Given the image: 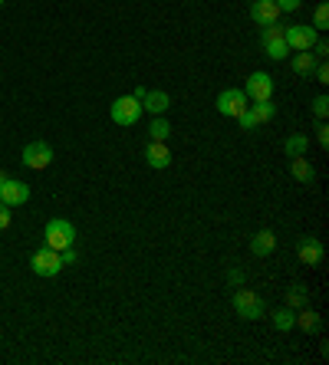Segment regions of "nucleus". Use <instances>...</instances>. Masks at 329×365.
Segmentation results:
<instances>
[{
    "label": "nucleus",
    "instance_id": "6e6552de",
    "mask_svg": "<svg viewBox=\"0 0 329 365\" xmlns=\"http://www.w3.org/2000/svg\"><path fill=\"white\" fill-rule=\"evenodd\" d=\"M244 92H247V99L251 102H264L273 96V76H267V73H251L247 76V86H244Z\"/></svg>",
    "mask_w": 329,
    "mask_h": 365
},
{
    "label": "nucleus",
    "instance_id": "ddd939ff",
    "mask_svg": "<svg viewBox=\"0 0 329 365\" xmlns=\"http://www.w3.org/2000/svg\"><path fill=\"white\" fill-rule=\"evenodd\" d=\"M145 162L152 164L155 171H162V168L171 164V151H168L164 142H149V148H145Z\"/></svg>",
    "mask_w": 329,
    "mask_h": 365
},
{
    "label": "nucleus",
    "instance_id": "412c9836",
    "mask_svg": "<svg viewBox=\"0 0 329 365\" xmlns=\"http://www.w3.org/2000/svg\"><path fill=\"white\" fill-rule=\"evenodd\" d=\"M306 148H310V139H306V135H290V139L283 142V155H287V158L306 155Z\"/></svg>",
    "mask_w": 329,
    "mask_h": 365
},
{
    "label": "nucleus",
    "instance_id": "aec40b11",
    "mask_svg": "<svg viewBox=\"0 0 329 365\" xmlns=\"http://www.w3.org/2000/svg\"><path fill=\"white\" fill-rule=\"evenodd\" d=\"M251 115L257 119V126H260V122H270V119L277 115V105H273V99L253 102V105H251Z\"/></svg>",
    "mask_w": 329,
    "mask_h": 365
},
{
    "label": "nucleus",
    "instance_id": "c756f323",
    "mask_svg": "<svg viewBox=\"0 0 329 365\" xmlns=\"http://www.w3.org/2000/svg\"><path fill=\"white\" fill-rule=\"evenodd\" d=\"M317 142H319V145H323V148H326V145H329V126H326V122H323V119H319V126H317Z\"/></svg>",
    "mask_w": 329,
    "mask_h": 365
},
{
    "label": "nucleus",
    "instance_id": "5701e85b",
    "mask_svg": "<svg viewBox=\"0 0 329 365\" xmlns=\"http://www.w3.org/2000/svg\"><path fill=\"white\" fill-rule=\"evenodd\" d=\"M313 30H329V7H326V0L317 7V13H313Z\"/></svg>",
    "mask_w": 329,
    "mask_h": 365
},
{
    "label": "nucleus",
    "instance_id": "7c9ffc66",
    "mask_svg": "<svg viewBox=\"0 0 329 365\" xmlns=\"http://www.w3.org/2000/svg\"><path fill=\"white\" fill-rule=\"evenodd\" d=\"M228 283H230V287H241V283H244V273H241V270H230V273H228Z\"/></svg>",
    "mask_w": 329,
    "mask_h": 365
},
{
    "label": "nucleus",
    "instance_id": "9d476101",
    "mask_svg": "<svg viewBox=\"0 0 329 365\" xmlns=\"http://www.w3.org/2000/svg\"><path fill=\"white\" fill-rule=\"evenodd\" d=\"M30 198V188H26L24 181H17V178H7L3 185H0V201L17 207V204H24Z\"/></svg>",
    "mask_w": 329,
    "mask_h": 365
},
{
    "label": "nucleus",
    "instance_id": "a211bd4d",
    "mask_svg": "<svg viewBox=\"0 0 329 365\" xmlns=\"http://www.w3.org/2000/svg\"><path fill=\"white\" fill-rule=\"evenodd\" d=\"M296 326L303 329V332H317L319 326H323V319H319L317 309H310V306H303L300 313H296Z\"/></svg>",
    "mask_w": 329,
    "mask_h": 365
},
{
    "label": "nucleus",
    "instance_id": "2eb2a0df",
    "mask_svg": "<svg viewBox=\"0 0 329 365\" xmlns=\"http://www.w3.org/2000/svg\"><path fill=\"white\" fill-rule=\"evenodd\" d=\"M317 56L310 50H303V53H293V60H290V66H293V73L296 76H303V79H310L313 76V69H317Z\"/></svg>",
    "mask_w": 329,
    "mask_h": 365
},
{
    "label": "nucleus",
    "instance_id": "423d86ee",
    "mask_svg": "<svg viewBox=\"0 0 329 365\" xmlns=\"http://www.w3.org/2000/svg\"><path fill=\"white\" fill-rule=\"evenodd\" d=\"M234 309H237L241 319H260V316L267 313L264 300H260L253 290H237V293H234Z\"/></svg>",
    "mask_w": 329,
    "mask_h": 365
},
{
    "label": "nucleus",
    "instance_id": "6ab92c4d",
    "mask_svg": "<svg viewBox=\"0 0 329 365\" xmlns=\"http://www.w3.org/2000/svg\"><path fill=\"white\" fill-rule=\"evenodd\" d=\"M273 326H277L280 332L293 329V326H296V309H293V306H280L277 313H273Z\"/></svg>",
    "mask_w": 329,
    "mask_h": 365
},
{
    "label": "nucleus",
    "instance_id": "f8f14e48",
    "mask_svg": "<svg viewBox=\"0 0 329 365\" xmlns=\"http://www.w3.org/2000/svg\"><path fill=\"white\" fill-rule=\"evenodd\" d=\"M142 109L149 115H164L171 109V96L162 92V89H152V92H145V99H142Z\"/></svg>",
    "mask_w": 329,
    "mask_h": 365
},
{
    "label": "nucleus",
    "instance_id": "bb28decb",
    "mask_svg": "<svg viewBox=\"0 0 329 365\" xmlns=\"http://www.w3.org/2000/svg\"><path fill=\"white\" fill-rule=\"evenodd\" d=\"M313 76H317V83H323V86H326V83H329V66H326V60H319L317 69H313Z\"/></svg>",
    "mask_w": 329,
    "mask_h": 365
},
{
    "label": "nucleus",
    "instance_id": "0eeeda50",
    "mask_svg": "<svg viewBox=\"0 0 329 365\" xmlns=\"http://www.w3.org/2000/svg\"><path fill=\"white\" fill-rule=\"evenodd\" d=\"M20 162H24L26 168H33V171H43V168L53 162V148L47 142H30V145L20 151Z\"/></svg>",
    "mask_w": 329,
    "mask_h": 365
},
{
    "label": "nucleus",
    "instance_id": "4be33fe9",
    "mask_svg": "<svg viewBox=\"0 0 329 365\" xmlns=\"http://www.w3.org/2000/svg\"><path fill=\"white\" fill-rule=\"evenodd\" d=\"M152 142H168V135H171V126H168V119H162V115H155L152 119Z\"/></svg>",
    "mask_w": 329,
    "mask_h": 365
},
{
    "label": "nucleus",
    "instance_id": "b1692460",
    "mask_svg": "<svg viewBox=\"0 0 329 365\" xmlns=\"http://www.w3.org/2000/svg\"><path fill=\"white\" fill-rule=\"evenodd\" d=\"M303 303H306V287H300V283H296V287H290L287 306H293V309H296V306H303Z\"/></svg>",
    "mask_w": 329,
    "mask_h": 365
},
{
    "label": "nucleus",
    "instance_id": "4468645a",
    "mask_svg": "<svg viewBox=\"0 0 329 365\" xmlns=\"http://www.w3.org/2000/svg\"><path fill=\"white\" fill-rule=\"evenodd\" d=\"M290 175L300 181V185H313V178H317V168L310 164V158L306 155H296L290 162Z\"/></svg>",
    "mask_w": 329,
    "mask_h": 365
},
{
    "label": "nucleus",
    "instance_id": "39448f33",
    "mask_svg": "<svg viewBox=\"0 0 329 365\" xmlns=\"http://www.w3.org/2000/svg\"><path fill=\"white\" fill-rule=\"evenodd\" d=\"M217 112L221 115H228V119H237V115L251 105V99H247V92L244 89H224L221 96H217Z\"/></svg>",
    "mask_w": 329,
    "mask_h": 365
},
{
    "label": "nucleus",
    "instance_id": "9b49d317",
    "mask_svg": "<svg viewBox=\"0 0 329 365\" xmlns=\"http://www.w3.org/2000/svg\"><path fill=\"white\" fill-rule=\"evenodd\" d=\"M296 253H300V260H303L306 266H319V264H323V244H319L317 237H300Z\"/></svg>",
    "mask_w": 329,
    "mask_h": 365
},
{
    "label": "nucleus",
    "instance_id": "a878e982",
    "mask_svg": "<svg viewBox=\"0 0 329 365\" xmlns=\"http://www.w3.org/2000/svg\"><path fill=\"white\" fill-rule=\"evenodd\" d=\"M313 115H317V119H326L329 115V99L326 96H317V99H313Z\"/></svg>",
    "mask_w": 329,
    "mask_h": 365
},
{
    "label": "nucleus",
    "instance_id": "2f4dec72",
    "mask_svg": "<svg viewBox=\"0 0 329 365\" xmlns=\"http://www.w3.org/2000/svg\"><path fill=\"white\" fill-rule=\"evenodd\" d=\"M145 92H149V89H145V86H135V92H132V96H135V99H145Z\"/></svg>",
    "mask_w": 329,
    "mask_h": 365
},
{
    "label": "nucleus",
    "instance_id": "c85d7f7f",
    "mask_svg": "<svg viewBox=\"0 0 329 365\" xmlns=\"http://www.w3.org/2000/svg\"><path fill=\"white\" fill-rule=\"evenodd\" d=\"M10 217H13L10 204H3V201H0V230H7V227H10Z\"/></svg>",
    "mask_w": 329,
    "mask_h": 365
},
{
    "label": "nucleus",
    "instance_id": "dca6fc26",
    "mask_svg": "<svg viewBox=\"0 0 329 365\" xmlns=\"http://www.w3.org/2000/svg\"><path fill=\"white\" fill-rule=\"evenodd\" d=\"M273 247H277V237H273V230H257L251 240V251L257 253V257H270L273 253Z\"/></svg>",
    "mask_w": 329,
    "mask_h": 365
},
{
    "label": "nucleus",
    "instance_id": "393cba45",
    "mask_svg": "<svg viewBox=\"0 0 329 365\" xmlns=\"http://www.w3.org/2000/svg\"><path fill=\"white\" fill-rule=\"evenodd\" d=\"M237 126H241V132H253V128H257V119L251 115V105H247V109L237 115Z\"/></svg>",
    "mask_w": 329,
    "mask_h": 365
},
{
    "label": "nucleus",
    "instance_id": "7ed1b4c3",
    "mask_svg": "<svg viewBox=\"0 0 329 365\" xmlns=\"http://www.w3.org/2000/svg\"><path fill=\"white\" fill-rule=\"evenodd\" d=\"M142 112H145V109H142V102L135 99V96H119V99L112 102V122L115 126H135V122H139L142 119Z\"/></svg>",
    "mask_w": 329,
    "mask_h": 365
},
{
    "label": "nucleus",
    "instance_id": "f03ea898",
    "mask_svg": "<svg viewBox=\"0 0 329 365\" xmlns=\"http://www.w3.org/2000/svg\"><path fill=\"white\" fill-rule=\"evenodd\" d=\"M63 266H66V264H63V253H60V251H50L47 244H43V247H40V251L30 257V270H33L37 277H56Z\"/></svg>",
    "mask_w": 329,
    "mask_h": 365
},
{
    "label": "nucleus",
    "instance_id": "20e7f679",
    "mask_svg": "<svg viewBox=\"0 0 329 365\" xmlns=\"http://www.w3.org/2000/svg\"><path fill=\"white\" fill-rule=\"evenodd\" d=\"M283 40H287V46H290L293 53H303V50H310L319 37L310 24H293V26H283Z\"/></svg>",
    "mask_w": 329,
    "mask_h": 365
},
{
    "label": "nucleus",
    "instance_id": "f3484780",
    "mask_svg": "<svg viewBox=\"0 0 329 365\" xmlns=\"http://www.w3.org/2000/svg\"><path fill=\"white\" fill-rule=\"evenodd\" d=\"M264 53L270 56V60H277V63H280V60H287L293 50L287 46V40H283V37H273V40H264Z\"/></svg>",
    "mask_w": 329,
    "mask_h": 365
},
{
    "label": "nucleus",
    "instance_id": "1a4fd4ad",
    "mask_svg": "<svg viewBox=\"0 0 329 365\" xmlns=\"http://www.w3.org/2000/svg\"><path fill=\"white\" fill-rule=\"evenodd\" d=\"M251 20L257 26L280 24V7L273 3V0H253V3H251Z\"/></svg>",
    "mask_w": 329,
    "mask_h": 365
},
{
    "label": "nucleus",
    "instance_id": "cd10ccee",
    "mask_svg": "<svg viewBox=\"0 0 329 365\" xmlns=\"http://www.w3.org/2000/svg\"><path fill=\"white\" fill-rule=\"evenodd\" d=\"M273 3L280 7V13H293V10H300L303 0H273Z\"/></svg>",
    "mask_w": 329,
    "mask_h": 365
},
{
    "label": "nucleus",
    "instance_id": "f257e3e1",
    "mask_svg": "<svg viewBox=\"0 0 329 365\" xmlns=\"http://www.w3.org/2000/svg\"><path fill=\"white\" fill-rule=\"evenodd\" d=\"M43 244L50 247V251H69L73 247V237H76V227L69 224L66 217H53L50 224H47V234H43Z\"/></svg>",
    "mask_w": 329,
    "mask_h": 365
},
{
    "label": "nucleus",
    "instance_id": "473e14b6",
    "mask_svg": "<svg viewBox=\"0 0 329 365\" xmlns=\"http://www.w3.org/2000/svg\"><path fill=\"white\" fill-rule=\"evenodd\" d=\"M0 7H3V0H0Z\"/></svg>",
    "mask_w": 329,
    "mask_h": 365
}]
</instances>
